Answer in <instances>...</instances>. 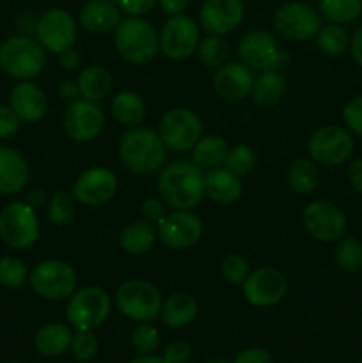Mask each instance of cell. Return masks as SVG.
Instances as JSON below:
<instances>
[{
	"label": "cell",
	"mask_w": 362,
	"mask_h": 363,
	"mask_svg": "<svg viewBox=\"0 0 362 363\" xmlns=\"http://www.w3.org/2000/svg\"><path fill=\"white\" fill-rule=\"evenodd\" d=\"M160 38V52L170 60H187L197 52L201 41V27L187 14L169 16L163 23Z\"/></svg>",
	"instance_id": "obj_14"
},
{
	"label": "cell",
	"mask_w": 362,
	"mask_h": 363,
	"mask_svg": "<svg viewBox=\"0 0 362 363\" xmlns=\"http://www.w3.org/2000/svg\"><path fill=\"white\" fill-rule=\"evenodd\" d=\"M57 94L62 99L64 103H73L77 99H80V89H78L77 80H62L59 84V89H57Z\"/></svg>",
	"instance_id": "obj_51"
},
{
	"label": "cell",
	"mask_w": 362,
	"mask_h": 363,
	"mask_svg": "<svg viewBox=\"0 0 362 363\" xmlns=\"http://www.w3.org/2000/svg\"><path fill=\"white\" fill-rule=\"evenodd\" d=\"M204 190L206 197L215 204L229 206L241 197V179L226 167L204 170Z\"/></svg>",
	"instance_id": "obj_25"
},
{
	"label": "cell",
	"mask_w": 362,
	"mask_h": 363,
	"mask_svg": "<svg viewBox=\"0 0 362 363\" xmlns=\"http://www.w3.org/2000/svg\"><path fill=\"white\" fill-rule=\"evenodd\" d=\"M77 84L80 89V98L99 103L112 92L114 74L102 64H91L78 73Z\"/></svg>",
	"instance_id": "obj_28"
},
{
	"label": "cell",
	"mask_w": 362,
	"mask_h": 363,
	"mask_svg": "<svg viewBox=\"0 0 362 363\" xmlns=\"http://www.w3.org/2000/svg\"><path fill=\"white\" fill-rule=\"evenodd\" d=\"M41 223L27 201H11L0 209V240L13 250H27L39 240Z\"/></svg>",
	"instance_id": "obj_7"
},
{
	"label": "cell",
	"mask_w": 362,
	"mask_h": 363,
	"mask_svg": "<svg viewBox=\"0 0 362 363\" xmlns=\"http://www.w3.org/2000/svg\"><path fill=\"white\" fill-rule=\"evenodd\" d=\"M9 106L21 123H38L48 112V99L35 82L23 80L11 89Z\"/></svg>",
	"instance_id": "obj_22"
},
{
	"label": "cell",
	"mask_w": 362,
	"mask_h": 363,
	"mask_svg": "<svg viewBox=\"0 0 362 363\" xmlns=\"http://www.w3.org/2000/svg\"><path fill=\"white\" fill-rule=\"evenodd\" d=\"M31 177V169L18 149L0 145V194L16 195L25 190Z\"/></svg>",
	"instance_id": "obj_23"
},
{
	"label": "cell",
	"mask_w": 362,
	"mask_h": 363,
	"mask_svg": "<svg viewBox=\"0 0 362 363\" xmlns=\"http://www.w3.org/2000/svg\"><path fill=\"white\" fill-rule=\"evenodd\" d=\"M256 165V156L251 145L236 144L229 149L224 167L234 172L236 176H247Z\"/></svg>",
	"instance_id": "obj_40"
},
{
	"label": "cell",
	"mask_w": 362,
	"mask_h": 363,
	"mask_svg": "<svg viewBox=\"0 0 362 363\" xmlns=\"http://www.w3.org/2000/svg\"><path fill=\"white\" fill-rule=\"evenodd\" d=\"M199 314V303L194 294L187 291H176L167 300H163L162 311H160V319L169 328H185Z\"/></svg>",
	"instance_id": "obj_26"
},
{
	"label": "cell",
	"mask_w": 362,
	"mask_h": 363,
	"mask_svg": "<svg viewBox=\"0 0 362 363\" xmlns=\"http://www.w3.org/2000/svg\"><path fill=\"white\" fill-rule=\"evenodd\" d=\"M59 64L66 71H77L82 66V55L75 46L59 53Z\"/></svg>",
	"instance_id": "obj_50"
},
{
	"label": "cell",
	"mask_w": 362,
	"mask_h": 363,
	"mask_svg": "<svg viewBox=\"0 0 362 363\" xmlns=\"http://www.w3.org/2000/svg\"><path fill=\"white\" fill-rule=\"evenodd\" d=\"M336 262L343 272L353 273L362 268V243L355 236H343L337 241Z\"/></svg>",
	"instance_id": "obj_39"
},
{
	"label": "cell",
	"mask_w": 362,
	"mask_h": 363,
	"mask_svg": "<svg viewBox=\"0 0 362 363\" xmlns=\"http://www.w3.org/2000/svg\"><path fill=\"white\" fill-rule=\"evenodd\" d=\"M290 363H302V362H290Z\"/></svg>",
	"instance_id": "obj_58"
},
{
	"label": "cell",
	"mask_w": 362,
	"mask_h": 363,
	"mask_svg": "<svg viewBox=\"0 0 362 363\" xmlns=\"http://www.w3.org/2000/svg\"><path fill=\"white\" fill-rule=\"evenodd\" d=\"M361 211H362V202H361Z\"/></svg>",
	"instance_id": "obj_59"
},
{
	"label": "cell",
	"mask_w": 362,
	"mask_h": 363,
	"mask_svg": "<svg viewBox=\"0 0 362 363\" xmlns=\"http://www.w3.org/2000/svg\"><path fill=\"white\" fill-rule=\"evenodd\" d=\"M156 131L169 151L188 152L202 137V121L194 110L174 106L163 113Z\"/></svg>",
	"instance_id": "obj_10"
},
{
	"label": "cell",
	"mask_w": 362,
	"mask_h": 363,
	"mask_svg": "<svg viewBox=\"0 0 362 363\" xmlns=\"http://www.w3.org/2000/svg\"><path fill=\"white\" fill-rule=\"evenodd\" d=\"M212 363H227V362L224 360V358H215V360H213Z\"/></svg>",
	"instance_id": "obj_56"
},
{
	"label": "cell",
	"mask_w": 362,
	"mask_h": 363,
	"mask_svg": "<svg viewBox=\"0 0 362 363\" xmlns=\"http://www.w3.org/2000/svg\"><path fill=\"white\" fill-rule=\"evenodd\" d=\"M112 298L103 287L85 286L77 289L67 300L66 319L70 326L80 332H92L109 319Z\"/></svg>",
	"instance_id": "obj_8"
},
{
	"label": "cell",
	"mask_w": 362,
	"mask_h": 363,
	"mask_svg": "<svg viewBox=\"0 0 362 363\" xmlns=\"http://www.w3.org/2000/svg\"><path fill=\"white\" fill-rule=\"evenodd\" d=\"M110 113L123 126H141L146 119V103L138 92L124 89V91H119L116 96H112Z\"/></svg>",
	"instance_id": "obj_30"
},
{
	"label": "cell",
	"mask_w": 362,
	"mask_h": 363,
	"mask_svg": "<svg viewBox=\"0 0 362 363\" xmlns=\"http://www.w3.org/2000/svg\"><path fill=\"white\" fill-rule=\"evenodd\" d=\"M73 332L66 323H46L35 332L34 347L39 354L46 358H55L66 353L71 346Z\"/></svg>",
	"instance_id": "obj_27"
},
{
	"label": "cell",
	"mask_w": 362,
	"mask_h": 363,
	"mask_svg": "<svg viewBox=\"0 0 362 363\" xmlns=\"http://www.w3.org/2000/svg\"><path fill=\"white\" fill-rule=\"evenodd\" d=\"M98 350L99 342L92 332H80V330H77V333H73L70 351L77 362H91L98 354Z\"/></svg>",
	"instance_id": "obj_43"
},
{
	"label": "cell",
	"mask_w": 362,
	"mask_h": 363,
	"mask_svg": "<svg viewBox=\"0 0 362 363\" xmlns=\"http://www.w3.org/2000/svg\"><path fill=\"white\" fill-rule=\"evenodd\" d=\"M343 119L348 130L362 137V96H357L351 101H348V105L343 110Z\"/></svg>",
	"instance_id": "obj_44"
},
{
	"label": "cell",
	"mask_w": 362,
	"mask_h": 363,
	"mask_svg": "<svg viewBox=\"0 0 362 363\" xmlns=\"http://www.w3.org/2000/svg\"><path fill=\"white\" fill-rule=\"evenodd\" d=\"M231 145L227 144L226 138L219 137V135H204L199 138L197 144L190 151L192 162L202 170H212L224 167L229 152Z\"/></svg>",
	"instance_id": "obj_31"
},
{
	"label": "cell",
	"mask_w": 362,
	"mask_h": 363,
	"mask_svg": "<svg viewBox=\"0 0 362 363\" xmlns=\"http://www.w3.org/2000/svg\"><path fill=\"white\" fill-rule=\"evenodd\" d=\"M114 46L124 62L131 66H146L160 52V38L156 28L142 16H126L114 30Z\"/></svg>",
	"instance_id": "obj_3"
},
{
	"label": "cell",
	"mask_w": 362,
	"mask_h": 363,
	"mask_svg": "<svg viewBox=\"0 0 362 363\" xmlns=\"http://www.w3.org/2000/svg\"><path fill=\"white\" fill-rule=\"evenodd\" d=\"M204 233L202 220L192 209H172L156 223V236L172 250H187L199 243Z\"/></svg>",
	"instance_id": "obj_15"
},
{
	"label": "cell",
	"mask_w": 362,
	"mask_h": 363,
	"mask_svg": "<svg viewBox=\"0 0 362 363\" xmlns=\"http://www.w3.org/2000/svg\"><path fill=\"white\" fill-rule=\"evenodd\" d=\"M287 184L297 195H309L318 186V167L311 158H295L286 174Z\"/></svg>",
	"instance_id": "obj_33"
},
{
	"label": "cell",
	"mask_w": 362,
	"mask_h": 363,
	"mask_svg": "<svg viewBox=\"0 0 362 363\" xmlns=\"http://www.w3.org/2000/svg\"><path fill=\"white\" fill-rule=\"evenodd\" d=\"M46 52L31 35H11L0 45V69L16 82L34 80L46 66Z\"/></svg>",
	"instance_id": "obj_4"
},
{
	"label": "cell",
	"mask_w": 362,
	"mask_h": 363,
	"mask_svg": "<svg viewBox=\"0 0 362 363\" xmlns=\"http://www.w3.org/2000/svg\"><path fill=\"white\" fill-rule=\"evenodd\" d=\"M284 91H286L284 74L279 69H268L254 78L251 96L258 106H273L283 99Z\"/></svg>",
	"instance_id": "obj_32"
},
{
	"label": "cell",
	"mask_w": 362,
	"mask_h": 363,
	"mask_svg": "<svg viewBox=\"0 0 362 363\" xmlns=\"http://www.w3.org/2000/svg\"><path fill=\"white\" fill-rule=\"evenodd\" d=\"M160 333L151 323H138L131 332V347L138 354H151L158 347Z\"/></svg>",
	"instance_id": "obj_41"
},
{
	"label": "cell",
	"mask_w": 362,
	"mask_h": 363,
	"mask_svg": "<svg viewBox=\"0 0 362 363\" xmlns=\"http://www.w3.org/2000/svg\"><path fill=\"white\" fill-rule=\"evenodd\" d=\"M165 208H167V204L160 197H149L142 202L141 213H142V216H144V220H148L149 223H155L156 225V223H158L160 220L167 215Z\"/></svg>",
	"instance_id": "obj_48"
},
{
	"label": "cell",
	"mask_w": 362,
	"mask_h": 363,
	"mask_svg": "<svg viewBox=\"0 0 362 363\" xmlns=\"http://www.w3.org/2000/svg\"><path fill=\"white\" fill-rule=\"evenodd\" d=\"M318 11L329 23H351L362 13V0H319Z\"/></svg>",
	"instance_id": "obj_34"
},
{
	"label": "cell",
	"mask_w": 362,
	"mask_h": 363,
	"mask_svg": "<svg viewBox=\"0 0 362 363\" xmlns=\"http://www.w3.org/2000/svg\"><path fill=\"white\" fill-rule=\"evenodd\" d=\"M156 191L170 209H194L206 197L204 170L192 160L165 163L158 172Z\"/></svg>",
	"instance_id": "obj_1"
},
{
	"label": "cell",
	"mask_w": 362,
	"mask_h": 363,
	"mask_svg": "<svg viewBox=\"0 0 362 363\" xmlns=\"http://www.w3.org/2000/svg\"><path fill=\"white\" fill-rule=\"evenodd\" d=\"M158 6L167 16H177L187 11L188 0H158Z\"/></svg>",
	"instance_id": "obj_53"
},
{
	"label": "cell",
	"mask_w": 362,
	"mask_h": 363,
	"mask_svg": "<svg viewBox=\"0 0 362 363\" xmlns=\"http://www.w3.org/2000/svg\"><path fill=\"white\" fill-rule=\"evenodd\" d=\"M28 269L16 255L0 257V286L6 289H21L28 284Z\"/></svg>",
	"instance_id": "obj_38"
},
{
	"label": "cell",
	"mask_w": 362,
	"mask_h": 363,
	"mask_svg": "<svg viewBox=\"0 0 362 363\" xmlns=\"http://www.w3.org/2000/svg\"><path fill=\"white\" fill-rule=\"evenodd\" d=\"M254 85L252 71L241 62H226L213 74V91L226 101H243Z\"/></svg>",
	"instance_id": "obj_21"
},
{
	"label": "cell",
	"mask_w": 362,
	"mask_h": 363,
	"mask_svg": "<svg viewBox=\"0 0 362 363\" xmlns=\"http://www.w3.org/2000/svg\"><path fill=\"white\" fill-rule=\"evenodd\" d=\"M245 18L241 0H204L199 9L197 23L209 35H226L236 30Z\"/></svg>",
	"instance_id": "obj_20"
},
{
	"label": "cell",
	"mask_w": 362,
	"mask_h": 363,
	"mask_svg": "<svg viewBox=\"0 0 362 363\" xmlns=\"http://www.w3.org/2000/svg\"><path fill=\"white\" fill-rule=\"evenodd\" d=\"M167 151L158 131L146 126L128 128L117 145L121 163L135 176L158 174L167 163Z\"/></svg>",
	"instance_id": "obj_2"
},
{
	"label": "cell",
	"mask_w": 362,
	"mask_h": 363,
	"mask_svg": "<svg viewBox=\"0 0 362 363\" xmlns=\"http://www.w3.org/2000/svg\"><path fill=\"white\" fill-rule=\"evenodd\" d=\"M116 2L126 16H146L155 9L158 0H116Z\"/></svg>",
	"instance_id": "obj_47"
},
{
	"label": "cell",
	"mask_w": 362,
	"mask_h": 363,
	"mask_svg": "<svg viewBox=\"0 0 362 363\" xmlns=\"http://www.w3.org/2000/svg\"><path fill=\"white\" fill-rule=\"evenodd\" d=\"M156 240L158 236H156V229L153 227V223H149L148 220H135L123 229L119 245L124 254L131 255V257H141V255L151 252Z\"/></svg>",
	"instance_id": "obj_29"
},
{
	"label": "cell",
	"mask_w": 362,
	"mask_h": 363,
	"mask_svg": "<svg viewBox=\"0 0 362 363\" xmlns=\"http://www.w3.org/2000/svg\"><path fill=\"white\" fill-rule=\"evenodd\" d=\"M34 38L48 53L59 55L75 46L78 38V23L73 14L64 7H52L39 16Z\"/></svg>",
	"instance_id": "obj_12"
},
{
	"label": "cell",
	"mask_w": 362,
	"mask_h": 363,
	"mask_svg": "<svg viewBox=\"0 0 362 363\" xmlns=\"http://www.w3.org/2000/svg\"><path fill=\"white\" fill-rule=\"evenodd\" d=\"M9 363H23V362H9Z\"/></svg>",
	"instance_id": "obj_57"
},
{
	"label": "cell",
	"mask_w": 362,
	"mask_h": 363,
	"mask_svg": "<svg viewBox=\"0 0 362 363\" xmlns=\"http://www.w3.org/2000/svg\"><path fill=\"white\" fill-rule=\"evenodd\" d=\"M231 363H273L272 354L263 347H247Z\"/></svg>",
	"instance_id": "obj_49"
},
{
	"label": "cell",
	"mask_w": 362,
	"mask_h": 363,
	"mask_svg": "<svg viewBox=\"0 0 362 363\" xmlns=\"http://www.w3.org/2000/svg\"><path fill=\"white\" fill-rule=\"evenodd\" d=\"M123 20L116 0H87L80 9V25L91 34L114 32Z\"/></svg>",
	"instance_id": "obj_24"
},
{
	"label": "cell",
	"mask_w": 362,
	"mask_h": 363,
	"mask_svg": "<svg viewBox=\"0 0 362 363\" xmlns=\"http://www.w3.org/2000/svg\"><path fill=\"white\" fill-rule=\"evenodd\" d=\"M307 152L316 165L337 167L353 152V138L344 128L334 124L319 126L309 137Z\"/></svg>",
	"instance_id": "obj_13"
},
{
	"label": "cell",
	"mask_w": 362,
	"mask_h": 363,
	"mask_svg": "<svg viewBox=\"0 0 362 363\" xmlns=\"http://www.w3.org/2000/svg\"><path fill=\"white\" fill-rule=\"evenodd\" d=\"M350 50H351V57H353L355 62L362 67V25L355 30L353 38L350 41Z\"/></svg>",
	"instance_id": "obj_54"
},
{
	"label": "cell",
	"mask_w": 362,
	"mask_h": 363,
	"mask_svg": "<svg viewBox=\"0 0 362 363\" xmlns=\"http://www.w3.org/2000/svg\"><path fill=\"white\" fill-rule=\"evenodd\" d=\"M241 293L252 307H275L286 296L287 280L277 268L261 266L248 273L245 282L241 284Z\"/></svg>",
	"instance_id": "obj_17"
},
{
	"label": "cell",
	"mask_w": 362,
	"mask_h": 363,
	"mask_svg": "<svg viewBox=\"0 0 362 363\" xmlns=\"http://www.w3.org/2000/svg\"><path fill=\"white\" fill-rule=\"evenodd\" d=\"M220 273L231 286H241L251 273V266L243 255L229 254L220 262Z\"/></svg>",
	"instance_id": "obj_42"
},
{
	"label": "cell",
	"mask_w": 362,
	"mask_h": 363,
	"mask_svg": "<svg viewBox=\"0 0 362 363\" xmlns=\"http://www.w3.org/2000/svg\"><path fill=\"white\" fill-rule=\"evenodd\" d=\"M197 57L201 60L202 66L209 67V69H219L224 66L229 57V46L224 41L222 35H206L204 39L199 41L197 46Z\"/></svg>",
	"instance_id": "obj_37"
},
{
	"label": "cell",
	"mask_w": 362,
	"mask_h": 363,
	"mask_svg": "<svg viewBox=\"0 0 362 363\" xmlns=\"http://www.w3.org/2000/svg\"><path fill=\"white\" fill-rule=\"evenodd\" d=\"M28 286L43 300L64 301L78 289V275L70 262L45 259L28 273Z\"/></svg>",
	"instance_id": "obj_6"
},
{
	"label": "cell",
	"mask_w": 362,
	"mask_h": 363,
	"mask_svg": "<svg viewBox=\"0 0 362 363\" xmlns=\"http://www.w3.org/2000/svg\"><path fill=\"white\" fill-rule=\"evenodd\" d=\"M309 236L322 243H337L346 234V216L334 202L312 201L305 206L302 215Z\"/></svg>",
	"instance_id": "obj_16"
},
{
	"label": "cell",
	"mask_w": 362,
	"mask_h": 363,
	"mask_svg": "<svg viewBox=\"0 0 362 363\" xmlns=\"http://www.w3.org/2000/svg\"><path fill=\"white\" fill-rule=\"evenodd\" d=\"M21 128V121L9 105H0V140L11 138Z\"/></svg>",
	"instance_id": "obj_45"
},
{
	"label": "cell",
	"mask_w": 362,
	"mask_h": 363,
	"mask_svg": "<svg viewBox=\"0 0 362 363\" xmlns=\"http://www.w3.org/2000/svg\"><path fill=\"white\" fill-rule=\"evenodd\" d=\"M348 181L357 194H362V158L351 162L350 169H348Z\"/></svg>",
	"instance_id": "obj_52"
},
{
	"label": "cell",
	"mask_w": 362,
	"mask_h": 363,
	"mask_svg": "<svg viewBox=\"0 0 362 363\" xmlns=\"http://www.w3.org/2000/svg\"><path fill=\"white\" fill-rule=\"evenodd\" d=\"M77 199L71 191H57L46 206V216L55 227H66L77 216Z\"/></svg>",
	"instance_id": "obj_36"
},
{
	"label": "cell",
	"mask_w": 362,
	"mask_h": 363,
	"mask_svg": "<svg viewBox=\"0 0 362 363\" xmlns=\"http://www.w3.org/2000/svg\"><path fill=\"white\" fill-rule=\"evenodd\" d=\"M358 363H362V360H361V362H358Z\"/></svg>",
	"instance_id": "obj_60"
},
{
	"label": "cell",
	"mask_w": 362,
	"mask_h": 363,
	"mask_svg": "<svg viewBox=\"0 0 362 363\" xmlns=\"http://www.w3.org/2000/svg\"><path fill=\"white\" fill-rule=\"evenodd\" d=\"M128 363H167L165 358L163 357H155V354H141V357L133 358V360H130Z\"/></svg>",
	"instance_id": "obj_55"
},
{
	"label": "cell",
	"mask_w": 362,
	"mask_h": 363,
	"mask_svg": "<svg viewBox=\"0 0 362 363\" xmlns=\"http://www.w3.org/2000/svg\"><path fill=\"white\" fill-rule=\"evenodd\" d=\"M163 358L167 363H187L192 358V346L183 339L172 340L163 350Z\"/></svg>",
	"instance_id": "obj_46"
},
{
	"label": "cell",
	"mask_w": 362,
	"mask_h": 363,
	"mask_svg": "<svg viewBox=\"0 0 362 363\" xmlns=\"http://www.w3.org/2000/svg\"><path fill=\"white\" fill-rule=\"evenodd\" d=\"M238 57L252 73L277 69L283 64L284 52L275 35L265 28L247 30L238 41Z\"/></svg>",
	"instance_id": "obj_11"
},
{
	"label": "cell",
	"mask_w": 362,
	"mask_h": 363,
	"mask_svg": "<svg viewBox=\"0 0 362 363\" xmlns=\"http://www.w3.org/2000/svg\"><path fill=\"white\" fill-rule=\"evenodd\" d=\"M316 46L322 53L329 57H339L350 46V38H348V32L344 30V27L337 23H329L322 25V28L316 34Z\"/></svg>",
	"instance_id": "obj_35"
},
{
	"label": "cell",
	"mask_w": 362,
	"mask_h": 363,
	"mask_svg": "<svg viewBox=\"0 0 362 363\" xmlns=\"http://www.w3.org/2000/svg\"><path fill=\"white\" fill-rule=\"evenodd\" d=\"M117 176L102 165L89 167L75 179L71 194L78 204L85 208H98L112 201L117 194Z\"/></svg>",
	"instance_id": "obj_19"
},
{
	"label": "cell",
	"mask_w": 362,
	"mask_h": 363,
	"mask_svg": "<svg viewBox=\"0 0 362 363\" xmlns=\"http://www.w3.org/2000/svg\"><path fill=\"white\" fill-rule=\"evenodd\" d=\"M105 126V113L96 101L77 99L64 110L62 130L67 137L78 144L96 140Z\"/></svg>",
	"instance_id": "obj_18"
},
{
	"label": "cell",
	"mask_w": 362,
	"mask_h": 363,
	"mask_svg": "<svg viewBox=\"0 0 362 363\" xmlns=\"http://www.w3.org/2000/svg\"><path fill=\"white\" fill-rule=\"evenodd\" d=\"M114 303L130 321L153 323L160 318L163 298L155 284L142 279H130L117 287Z\"/></svg>",
	"instance_id": "obj_5"
},
{
	"label": "cell",
	"mask_w": 362,
	"mask_h": 363,
	"mask_svg": "<svg viewBox=\"0 0 362 363\" xmlns=\"http://www.w3.org/2000/svg\"><path fill=\"white\" fill-rule=\"evenodd\" d=\"M273 28L286 41L305 43L322 28V14L304 0H290L273 13Z\"/></svg>",
	"instance_id": "obj_9"
}]
</instances>
